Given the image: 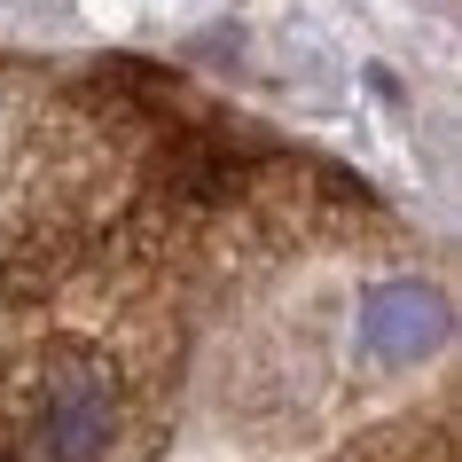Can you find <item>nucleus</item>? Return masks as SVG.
<instances>
[{"label":"nucleus","instance_id":"obj_1","mask_svg":"<svg viewBox=\"0 0 462 462\" xmlns=\"http://www.w3.org/2000/svg\"><path fill=\"white\" fill-rule=\"evenodd\" d=\"M110 439H118V392H110V376L87 368V361L55 368L48 400H40V455L48 462H102Z\"/></svg>","mask_w":462,"mask_h":462},{"label":"nucleus","instance_id":"obj_2","mask_svg":"<svg viewBox=\"0 0 462 462\" xmlns=\"http://www.w3.org/2000/svg\"><path fill=\"white\" fill-rule=\"evenodd\" d=\"M447 329L455 314L431 282H368L361 291V345L376 361H423L447 345Z\"/></svg>","mask_w":462,"mask_h":462}]
</instances>
